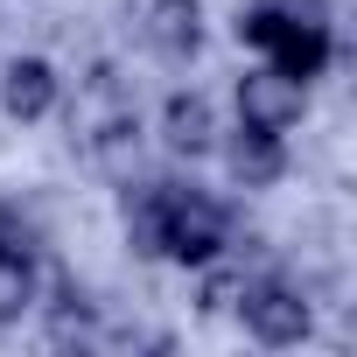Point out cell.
<instances>
[{
	"instance_id": "cell-12",
	"label": "cell",
	"mask_w": 357,
	"mask_h": 357,
	"mask_svg": "<svg viewBox=\"0 0 357 357\" xmlns=\"http://www.w3.org/2000/svg\"><path fill=\"white\" fill-rule=\"evenodd\" d=\"M273 8H287V15H301V22H329V0H273Z\"/></svg>"
},
{
	"instance_id": "cell-7",
	"label": "cell",
	"mask_w": 357,
	"mask_h": 357,
	"mask_svg": "<svg viewBox=\"0 0 357 357\" xmlns=\"http://www.w3.org/2000/svg\"><path fill=\"white\" fill-rule=\"evenodd\" d=\"M56 63L50 56H15L8 70H0V105H8V119H50L56 112Z\"/></svg>"
},
{
	"instance_id": "cell-10",
	"label": "cell",
	"mask_w": 357,
	"mask_h": 357,
	"mask_svg": "<svg viewBox=\"0 0 357 357\" xmlns=\"http://www.w3.org/2000/svg\"><path fill=\"white\" fill-rule=\"evenodd\" d=\"M245 280H252V273H238V266H218V259H211V266H204V294H197V301H204V315H225V308H238Z\"/></svg>"
},
{
	"instance_id": "cell-6",
	"label": "cell",
	"mask_w": 357,
	"mask_h": 357,
	"mask_svg": "<svg viewBox=\"0 0 357 357\" xmlns=\"http://www.w3.org/2000/svg\"><path fill=\"white\" fill-rule=\"evenodd\" d=\"M161 140H168L175 161L218 154V112H211V98H204V91H168V105H161Z\"/></svg>"
},
{
	"instance_id": "cell-9",
	"label": "cell",
	"mask_w": 357,
	"mask_h": 357,
	"mask_svg": "<svg viewBox=\"0 0 357 357\" xmlns=\"http://www.w3.org/2000/svg\"><path fill=\"white\" fill-rule=\"evenodd\" d=\"M36 301V259H0V322H22Z\"/></svg>"
},
{
	"instance_id": "cell-1",
	"label": "cell",
	"mask_w": 357,
	"mask_h": 357,
	"mask_svg": "<svg viewBox=\"0 0 357 357\" xmlns=\"http://www.w3.org/2000/svg\"><path fill=\"white\" fill-rule=\"evenodd\" d=\"M126 245L140 259H175V266H211L231 245V211L197 190V183H140L126 190Z\"/></svg>"
},
{
	"instance_id": "cell-8",
	"label": "cell",
	"mask_w": 357,
	"mask_h": 357,
	"mask_svg": "<svg viewBox=\"0 0 357 357\" xmlns=\"http://www.w3.org/2000/svg\"><path fill=\"white\" fill-rule=\"evenodd\" d=\"M225 168H231V183H238V190H273L280 175H287V147H280V133L238 126V133L225 140Z\"/></svg>"
},
{
	"instance_id": "cell-3",
	"label": "cell",
	"mask_w": 357,
	"mask_h": 357,
	"mask_svg": "<svg viewBox=\"0 0 357 357\" xmlns=\"http://www.w3.org/2000/svg\"><path fill=\"white\" fill-rule=\"evenodd\" d=\"M238 315H245V329H252V343H266V350H287V343H301L308 336V301H301V287L294 280H280V273H259V280H245V294H238Z\"/></svg>"
},
{
	"instance_id": "cell-4",
	"label": "cell",
	"mask_w": 357,
	"mask_h": 357,
	"mask_svg": "<svg viewBox=\"0 0 357 357\" xmlns=\"http://www.w3.org/2000/svg\"><path fill=\"white\" fill-rule=\"evenodd\" d=\"M301 112H308V84L301 77H287L273 63H259V70L238 77V126L287 133V126H301Z\"/></svg>"
},
{
	"instance_id": "cell-2",
	"label": "cell",
	"mask_w": 357,
	"mask_h": 357,
	"mask_svg": "<svg viewBox=\"0 0 357 357\" xmlns=\"http://www.w3.org/2000/svg\"><path fill=\"white\" fill-rule=\"evenodd\" d=\"M231 29H238V43L266 50V63H273V70H287V77H301V84H308V77H322V70H329V56H336L329 22H301V15L273 8V0L245 8Z\"/></svg>"
},
{
	"instance_id": "cell-5",
	"label": "cell",
	"mask_w": 357,
	"mask_h": 357,
	"mask_svg": "<svg viewBox=\"0 0 357 357\" xmlns=\"http://www.w3.org/2000/svg\"><path fill=\"white\" fill-rule=\"evenodd\" d=\"M140 36H147V50H154V56L190 63V56L204 50V0H147Z\"/></svg>"
},
{
	"instance_id": "cell-11",
	"label": "cell",
	"mask_w": 357,
	"mask_h": 357,
	"mask_svg": "<svg viewBox=\"0 0 357 357\" xmlns=\"http://www.w3.org/2000/svg\"><path fill=\"white\" fill-rule=\"evenodd\" d=\"M0 259H36V231L22 225V211H0Z\"/></svg>"
}]
</instances>
